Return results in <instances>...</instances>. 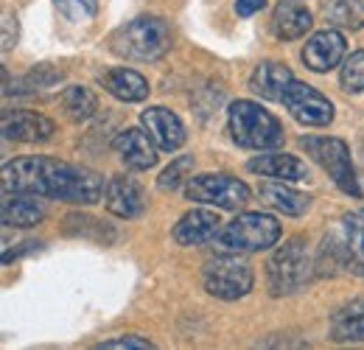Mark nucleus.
<instances>
[{"mask_svg": "<svg viewBox=\"0 0 364 350\" xmlns=\"http://www.w3.org/2000/svg\"><path fill=\"white\" fill-rule=\"evenodd\" d=\"M191 169H193V157H180V160H174L163 174L157 176L160 191H177V188H182L188 174H191Z\"/></svg>", "mask_w": 364, "mask_h": 350, "instance_id": "c85d7f7f", "label": "nucleus"}, {"mask_svg": "<svg viewBox=\"0 0 364 350\" xmlns=\"http://www.w3.org/2000/svg\"><path fill=\"white\" fill-rule=\"evenodd\" d=\"M314 269L317 275H336L342 269H348V250H345V235L336 238L333 233L325 235L322 247H319V258L314 261Z\"/></svg>", "mask_w": 364, "mask_h": 350, "instance_id": "b1692460", "label": "nucleus"}, {"mask_svg": "<svg viewBox=\"0 0 364 350\" xmlns=\"http://www.w3.org/2000/svg\"><path fill=\"white\" fill-rule=\"evenodd\" d=\"M328 20L339 28L359 31V28H364V3L362 0H331L328 3Z\"/></svg>", "mask_w": 364, "mask_h": 350, "instance_id": "a878e982", "label": "nucleus"}, {"mask_svg": "<svg viewBox=\"0 0 364 350\" xmlns=\"http://www.w3.org/2000/svg\"><path fill=\"white\" fill-rule=\"evenodd\" d=\"M289 115L306 127H328L333 121V104L319 92V90L309 88L303 82H291L289 90L283 92V101H280Z\"/></svg>", "mask_w": 364, "mask_h": 350, "instance_id": "1a4fd4ad", "label": "nucleus"}, {"mask_svg": "<svg viewBox=\"0 0 364 350\" xmlns=\"http://www.w3.org/2000/svg\"><path fill=\"white\" fill-rule=\"evenodd\" d=\"M101 350H140V348H154L149 339H140V336H121V339H109V342H101L95 345Z\"/></svg>", "mask_w": 364, "mask_h": 350, "instance_id": "7c9ffc66", "label": "nucleus"}, {"mask_svg": "<svg viewBox=\"0 0 364 350\" xmlns=\"http://www.w3.org/2000/svg\"><path fill=\"white\" fill-rule=\"evenodd\" d=\"M17 20L11 17V11H3V51H11L17 43Z\"/></svg>", "mask_w": 364, "mask_h": 350, "instance_id": "2f4dec72", "label": "nucleus"}, {"mask_svg": "<svg viewBox=\"0 0 364 350\" xmlns=\"http://www.w3.org/2000/svg\"><path fill=\"white\" fill-rule=\"evenodd\" d=\"M59 104L70 121H87L95 112V95L87 88H68L59 95Z\"/></svg>", "mask_w": 364, "mask_h": 350, "instance_id": "393cba45", "label": "nucleus"}, {"mask_svg": "<svg viewBox=\"0 0 364 350\" xmlns=\"http://www.w3.org/2000/svg\"><path fill=\"white\" fill-rule=\"evenodd\" d=\"M0 182L6 196L34 193L73 205H92L107 193L101 174L53 157H14L0 169Z\"/></svg>", "mask_w": 364, "mask_h": 350, "instance_id": "f257e3e1", "label": "nucleus"}, {"mask_svg": "<svg viewBox=\"0 0 364 350\" xmlns=\"http://www.w3.org/2000/svg\"><path fill=\"white\" fill-rule=\"evenodd\" d=\"M247 171L261 176H272V179H306L309 176V169L300 157H291V154H280V152H272V154H261V157H252L247 163Z\"/></svg>", "mask_w": 364, "mask_h": 350, "instance_id": "6ab92c4d", "label": "nucleus"}, {"mask_svg": "<svg viewBox=\"0 0 364 350\" xmlns=\"http://www.w3.org/2000/svg\"><path fill=\"white\" fill-rule=\"evenodd\" d=\"M294 82L291 70L280 62H261L255 70H252V79H250V88L255 95H261L264 101H283V92L289 90V85Z\"/></svg>", "mask_w": 364, "mask_h": 350, "instance_id": "a211bd4d", "label": "nucleus"}, {"mask_svg": "<svg viewBox=\"0 0 364 350\" xmlns=\"http://www.w3.org/2000/svg\"><path fill=\"white\" fill-rule=\"evenodd\" d=\"M267 6V0H235V11L238 17H252L255 11H261Z\"/></svg>", "mask_w": 364, "mask_h": 350, "instance_id": "473e14b6", "label": "nucleus"}, {"mask_svg": "<svg viewBox=\"0 0 364 350\" xmlns=\"http://www.w3.org/2000/svg\"><path fill=\"white\" fill-rule=\"evenodd\" d=\"M219 233H222V219H219V213H213V211H202V208L185 213V216L174 224V230H171L174 241L182 244V247H199V244H208V241L216 238Z\"/></svg>", "mask_w": 364, "mask_h": 350, "instance_id": "4468645a", "label": "nucleus"}, {"mask_svg": "<svg viewBox=\"0 0 364 350\" xmlns=\"http://www.w3.org/2000/svg\"><path fill=\"white\" fill-rule=\"evenodd\" d=\"M98 82L104 85L107 92H112L115 98L129 101V104L149 98V85H146V79H143L137 70H129V68H112V70H107Z\"/></svg>", "mask_w": 364, "mask_h": 350, "instance_id": "aec40b11", "label": "nucleus"}, {"mask_svg": "<svg viewBox=\"0 0 364 350\" xmlns=\"http://www.w3.org/2000/svg\"><path fill=\"white\" fill-rule=\"evenodd\" d=\"M140 124H143V129L149 132V137L157 143V149H163V152H177L185 143L182 121L166 107H149L140 115Z\"/></svg>", "mask_w": 364, "mask_h": 350, "instance_id": "ddd939ff", "label": "nucleus"}, {"mask_svg": "<svg viewBox=\"0 0 364 350\" xmlns=\"http://www.w3.org/2000/svg\"><path fill=\"white\" fill-rule=\"evenodd\" d=\"M283 182H286V179L261 182V185H258V196H261V202L269 205L272 211H280V213L297 219V216H303V213L311 208V199H309V193L294 191V188H289V185H283Z\"/></svg>", "mask_w": 364, "mask_h": 350, "instance_id": "f3484780", "label": "nucleus"}, {"mask_svg": "<svg viewBox=\"0 0 364 350\" xmlns=\"http://www.w3.org/2000/svg\"><path fill=\"white\" fill-rule=\"evenodd\" d=\"M56 79H59V73H56L53 68H48V65H40V68H34V70H28V73H26L23 85H26V90H40V88H48V85H53Z\"/></svg>", "mask_w": 364, "mask_h": 350, "instance_id": "c756f323", "label": "nucleus"}, {"mask_svg": "<svg viewBox=\"0 0 364 350\" xmlns=\"http://www.w3.org/2000/svg\"><path fill=\"white\" fill-rule=\"evenodd\" d=\"M311 26H314V14H311L306 6H300V3H294V0H283V3L274 6L272 34L277 40H286V43L300 40L303 34L311 31Z\"/></svg>", "mask_w": 364, "mask_h": 350, "instance_id": "dca6fc26", "label": "nucleus"}, {"mask_svg": "<svg viewBox=\"0 0 364 350\" xmlns=\"http://www.w3.org/2000/svg\"><path fill=\"white\" fill-rule=\"evenodd\" d=\"M331 336L336 342H364V297H356L331 317Z\"/></svg>", "mask_w": 364, "mask_h": 350, "instance_id": "4be33fe9", "label": "nucleus"}, {"mask_svg": "<svg viewBox=\"0 0 364 350\" xmlns=\"http://www.w3.org/2000/svg\"><path fill=\"white\" fill-rule=\"evenodd\" d=\"M115 154L121 157V163L132 171H146L157 163V143L149 137L146 129H127L112 140Z\"/></svg>", "mask_w": 364, "mask_h": 350, "instance_id": "f8f14e48", "label": "nucleus"}, {"mask_svg": "<svg viewBox=\"0 0 364 350\" xmlns=\"http://www.w3.org/2000/svg\"><path fill=\"white\" fill-rule=\"evenodd\" d=\"M228 124L232 140L241 149L252 152H269L283 143V127L277 124L269 110H264L255 101H232L228 112Z\"/></svg>", "mask_w": 364, "mask_h": 350, "instance_id": "f03ea898", "label": "nucleus"}, {"mask_svg": "<svg viewBox=\"0 0 364 350\" xmlns=\"http://www.w3.org/2000/svg\"><path fill=\"white\" fill-rule=\"evenodd\" d=\"M0 132L6 140H14V143H40V140H48L56 127L46 115H37L31 110H14L3 115Z\"/></svg>", "mask_w": 364, "mask_h": 350, "instance_id": "9b49d317", "label": "nucleus"}, {"mask_svg": "<svg viewBox=\"0 0 364 350\" xmlns=\"http://www.w3.org/2000/svg\"><path fill=\"white\" fill-rule=\"evenodd\" d=\"M219 241L235 253H261L280 241V221L269 213H241L219 233Z\"/></svg>", "mask_w": 364, "mask_h": 350, "instance_id": "423d86ee", "label": "nucleus"}, {"mask_svg": "<svg viewBox=\"0 0 364 350\" xmlns=\"http://www.w3.org/2000/svg\"><path fill=\"white\" fill-rule=\"evenodd\" d=\"M342 233H345V250H348V269L364 275V208L345 213Z\"/></svg>", "mask_w": 364, "mask_h": 350, "instance_id": "5701e85b", "label": "nucleus"}, {"mask_svg": "<svg viewBox=\"0 0 364 350\" xmlns=\"http://www.w3.org/2000/svg\"><path fill=\"white\" fill-rule=\"evenodd\" d=\"M46 219V208L34 193H9L3 199V224L6 227H34Z\"/></svg>", "mask_w": 364, "mask_h": 350, "instance_id": "412c9836", "label": "nucleus"}, {"mask_svg": "<svg viewBox=\"0 0 364 350\" xmlns=\"http://www.w3.org/2000/svg\"><path fill=\"white\" fill-rule=\"evenodd\" d=\"M107 211L121 216V219H137L146 211V196L143 185L135 182L132 176H115L107 185Z\"/></svg>", "mask_w": 364, "mask_h": 350, "instance_id": "2eb2a0df", "label": "nucleus"}, {"mask_svg": "<svg viewBox=\"0 0 364 350\" xmlns=\"http://www.w3.org/2000/svg\"><path fill=\"white\" fill-rule=\"evenodd\" d=\"M314 275H317V269H314V261L309 258L303 238L286 241L267 261V283H269V292L274 297H286V295L300 292Z\"/></svg>", "mask_w": 364, "mask_h": 350, "instance_id": "20e7f679", "label": "nucleus"}, {"mask_svg": "<svg viewBox=\"0 0 364 350\" xmlns=\"http://www.w3.org/2000/svg\"><path fill=\"white\" fill-rule=\"evenodd\" d=\"M339 88L345 92H362L364 90V51H353L345 56L339 70Z\"/></svg>", "mask_w": 364, "mask_h": 350, "instance_id": "bb28decb", "label": "nucleus"}, {"mask_svg": "<svg viewBox=\"0 0 364 350\" xmlns=\"http://www.w3.org/2000/svg\"><path fill=\"white\" fill-rule=\"evenodd\" d=\"M300 146L331 174V179H333L348 196H362V185H359V179H356L353 160H350V152H348V143H345V140L309 134V137H300Z\"/></svg>", "mask_w": 364, "mask_h": 350, "instance_id": "0eeeda50", "label": "nucleus"}, {"mask_svg": "<svg viewBox=\"0 0 364 350\" xmlns=\"http://www.w3.org/2000/svg\"><path fill=\"white\" fill-rule=\"evenodd\" d=\"M255 275L252 266L238 255H213L202 266V286L210 297L238 300L252 292Z\"/></svg>", "mask_w": 364, "mask_h": 350, "instance_id": "39448f33", "label": "nucleus"}, {"mask_svg": "<svg viewBox=\"0 0 364 350\" xmlns=\"http://www.w3.org/2000/svg\"><path fill=\"white\" fill-rule=\"evenodd\" d=\"M171 48V28L160 17H137L115 31L112 51L132 62H154Z\"/></svg>", "mask_w": 364, "mask_h": 350, "instance_id": "7ed1b4c3", "label": "nucleus"}, {"mask_svg": "<svg viewBox=\"0 0 364 350\" xmlns=\"http://www.w3.org/2000/svg\"><path fill=\"white\" fill-rule=\"evenodd\" d=\"M53 6L70 23H87L98 11V0H53Z\"/></svg>", "mask_w": 364, "mask_h": 350, "instance_id": "cd10ccee", "label": "nucleus"}, {"mask_svg": "<svg viewBox=\"0 0 364 350\" xmlns=\"http://www.w3.org/2000/svg\"><path fill=\"white\" fill-rule=\"evenodd\" d=\"M185 196L191 202L202 205H216L225 211H238L250 202V188L238 176L230 174H202L185 182Z\"/></svg>", "mask_w": 364, "mask_h": 350, "instance_id": "6e6552de", "label": "nucleus"}, {"mask_svg": "<svg viewBox=\"0 0 364 350\" xmlns=\"http://www.w3.org/2000/svg\"><path fill=\"white\" fill-rule=\"evenodd\" d=\"M345 56H348V43H345V37H342L339 31H328V28L311 34L306 48H303V53H300L303 65H306L309 70H314V73H328V70H333L336 65L345 62Z\"/></svg>", "mask_w": 364, "mask_h": 350, "instance_id": "9d476101", "label": "nucleus"}]
</instances>
